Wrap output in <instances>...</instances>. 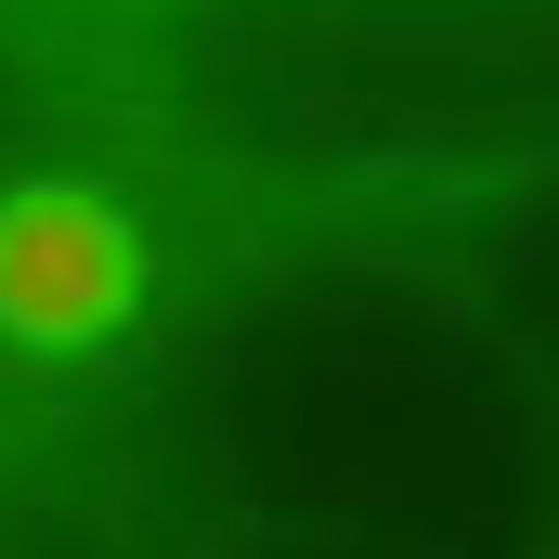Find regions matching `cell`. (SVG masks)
<instances>
[{
    "label": "cell",
    "instance_id": "1",
    "mask_svg": "<svg viewBox=\"0 0 559 559\" xmlns=\"http://www.w3.org/2000/svg\"><path fill=\"white\" fill-rule=\"evenodd\" d=\"M156 222L118 182L39 169L0 182V352L13 365H105L156 312Z\"/></svg>",
    "mask_w": 559,
    "mask_h": 559
}]
</instances>
